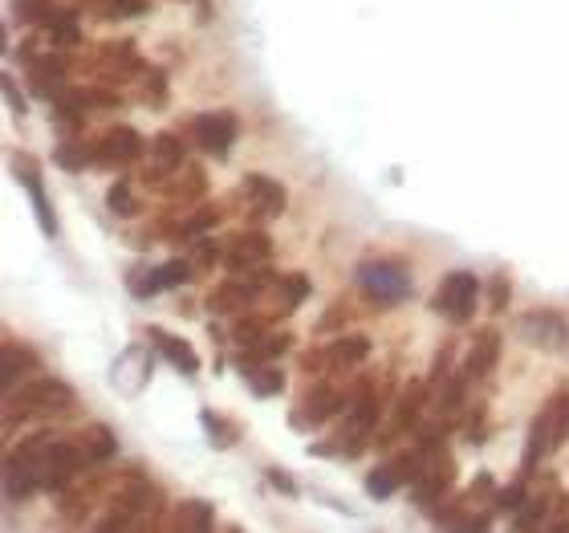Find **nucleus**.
Wrapping results in <instances>:
<instances>
[{"label":"nucleus","instance_id":"obj_1","mask_svg":"<svg viewBox=\"0 0 569 533\" xmlns=\"http://www.w3.org/2000/svg\"><path fill=\"white\" fill-rule=\"evenodd\" d=\"M33 472H37V481H41V489H66L74 477H78V468L86 464V456H82V448H74V444H66V440H53V436H33V440H25V448L17 452Z\"/></svg>","mask_w":569,"mask_h":533},{"label":"nucleus","instance_id":"obj_2","mask_svg":"<svg viewBox=\"0 0 569 533\" xmlns=\"http://www.w3.org/2000/svg\"><path fill=\"white\" fill-rule=\"evenodd\" d=\"M569 440V391H557L545 407L541 416L533 420L529 428V448H525V472H533L553 448H561Z\"/></svg>","mask_w":569,"mask_h":533},{"label":"nucleus","instance_id":"obj_3","mask_svg":"<svg viewBox=\"0 0 569 533\" xmlns=\"http://www.w3.org/2000/svg\"><path fill=\"white\" fill-rule=\"evenodd\" d=\"M354 281H358V289L366 293L374 306H399V302H407V293H411V273L399 261H391V257L362 261Z\"/></svg>","mask_w":569,"mask_h":533},{"label":"nucleus","instance_id":"obj_4","mask_svg":"<svg viewBox=\"0 0 569 533\" xmlns=\"http://www.w3.org/2000/svg\"><path fill=\"white\" fill-rule=\"evenodd\" d=\"M13 416H66L74 407V387L61 379H29L13 399Z\"/></svg>","mask_w":569,"mask_h":533},{"label":"nucleus","instance_id":"obj_5","mask_svg":"<svg viewBox=\"0 0 569 533\" xmlns=\"http://www.w3.org/2000/svg\"><path fill=\"white\" fill-rule=\"evenodd\" d=\"M476 298H480V277L460 269V273H448L444 281H439L435 298H431V310L452 318V322H468L472 310H476Z\"/></svg>","mask_w":569,"mask_h":533},{"label":"nucleus","instance_id":"obj_6","mask_svg":"<svg viewBox=\"0 0 569 533\" xmlns=\"http://www.w3.org/2000/svg\"><path fill=\"white\" fill-rule=\"evenodd\" d=\"M452 481H456V464H452V456L439 448L431 460H427V468L415 477V485H411V501L415 505H435L439 497H444L448 489H452Z\"/></svg>","mask_w":569,"mask_h":533},{"label":"nucleus","instance_id":"obj_7","mask_svg":"<svg viewBox=\"0 0 569 533\" xmlns=\"http://www.w3.org/2000/svg\"><path fill=\"white\" fill-rule=\"evenodd\" d=\"M269 253H273V241L265 232H240V236H232V245L224 249V265L232 273H252V269H261L269 261Z\"/></svg>","mask_w":569,"mask_h":533},{"label":"nucleus","instance_id":"obj_8","mask_svg":"<svg viewBox=\"0 0 569 533\" xmlns=\"http://www.w3.org/2000/svg\"><path fill=\"white\" fill-rule=\"evenodd\" d=\"M192 135H196L200 151L224 159V155L232 151V143H236V118H232L228 110H220V114H200L196 123H192Z\"/></svg>","mask_w":569,"mask_h":533},{"label":"nucleus","instance_id":"obj_9","mask_svg":"<svg viewBox=\"0 0 569 533\" xmlns=\"http://www.w3.org/2000/svg\"><path fill=\"white\" fill-rule=\"evenodd\" d=\"M346 407H350V399H346V395H338L334 387H313V391L301 399V407H297L293 428H313V424H326V420H334L338 411H346Z\"/></svg>","mask_w":569,"mask_h":533},{"label":"nucleus","instance_id":"obj_10","mask_svg":"<svg viewBox=\"0 0 569 533\" xmlns=\"http://www.w3.org/2000/svg\"><path fill=\"white\" fill-rule=\"evenodd\" d=\"M139 155H143V139H139L135 127H110V131L98 139V147H94V163H102V167L131 163V159H139Z\"/></svg>","mask_w":569,"mask_h":533},{"label":"nucleus","instance_id":"obj_11","mask_svg":"<svg viewBox=\"0 0 569 533\" xmlns=\"http://www.w3.org/2000/svg\"><path fill=\"white\" fill-rule=\"evenodd\" d=\"M244 196L261 220H273L285 212V184H277L273 175H244Z\"/></svg>","mask_w":569,"mask_h":533},{"label":"nucleus","instance_id":"obj_12","mask_svg":"<svg viewBox=\"0 0 569 533\" xmlns=\"http://www.w3.org/2000/svg\"><path fill=\"white\" fill-rule=\"evenodd\" d=\"M147 379H151V350L147 346H131L114 363V387L122 395H139L147 387Z\"/></svg>","mask_w":569,"mask_h":533},{"label":"nucleus","instance_id":"obj_13","mask_svg":"<svg viewBox=\"0 0 569 533\" xmlns=\"http://www.w3.org/2000/svg\"><path fill=\"white\" fill-rule=\"evenodd\" d=\"M521 338L541 346V350H557L565 342V322L553 310H533V314L521 318Z\"/></svg>","mask_w":569,"mask_h":533},{"label":"nucleus","instance_id":"obj_14","mask_svg":"<svg viewBox=\"0 0 569 533\" xmlns=\"http://www.w3.org/2000/svg\"><path fill=\"white\" fill-rule=\"evenodd\" d=\"M427 391H431V383H411L407 391H403V399L395 403V420H391V428H387V436H378V444L383 440H395V436H407L415 424H419V416H423V399H427Z\"/></svg>","mask_w":569,"mask_h":533},{"label":"nucleus","instance_id":"obj_15","mask_svg":"<svg viewBox=\"0 0 569 533\" xmlns=\"http://www.w3.org/2000/svg\"><path fill=\"white\" fill-rule=\"evenodd\" d=\"M151 342H155V350L163 354V359L179 371V375H187V379H196L200 375V354L192 350V346H187L183 338H175V334H167V330H151Z\"/></svg>","mask_w":569,"mask_h":533},{"label":"nucleus","instance_id":"obj_16","mask_svg":"<svg viewBox=\"0 0 569 533\" xmlns=\"http://www.w3.org/2000/svg\"><path fill=\"white\" fill-rule=\"evenodd\" d=\"M192 269H196L192 261H167V265H159V269H147L143 281L131 285V289H135V298H151V293H163V289L183 285L187 277H192Z\"/></svg>","mask_w":569,"mask_h":533},{"label":"nucleus","instance_id":"obj_17","mask_svg":"<svg viewBox=\"0 0 569 533\" xmlns=\"http://www.w3.org/2000/svg\"><path fill=\"white\" fill-rule=\"evenodd\" d=\"M29 78H33V90H37L41 98H61V94H66V62H61L57 53L33 57Z\"/></svg>","mask_w":569,"mask_h":533},{"label":"nucleus","instance_id":"obj_18","mask_svg":"<svg viewBox=\"0 0 569 533\" xmlns=\"http://www.w3.org/2000/svg\"><path fill=\"white\" fill-rule=\"evenodd\" d=\"M163 505V493L151 485V481H131L118 497H114V509L118 513H155Z\"/></svg>","mask_w":569,"mask_h":533},{"label":"nucleus","instance_id":"obj_19","mask_svg":"<svg viewBox=\"0 0 569 533\" xmlns=\"http://www.w3.org/2000/svg\"><path fill=\"white\" fill-rule=\"evenodd\" d=\"M37 489H41L37 472L13 452V456L5 460V497H9V501H25V497H33Z\"/></svg>","mask_w":569,"mask_h":533},{"label":"nucleus","instance_id":"obj_20","mask_svg":"<svg viewBox=\"0 0 569 533\" xmlns=\"http://www.w3.org/2000/svg\"><path fill=\"white\" fill-rule=\"evenodd\" d=\"M496 359H500V330H480L476 334V342H472V354H468V375L476 379V375H488L492 367H496Z\"/></svg>","mask_w":569,"mask_h":533},{"label":"nucleus","instance_id":"obj_21","mask_svg":"<svg viewBox=\"0 0 569 533\" xmlns=\"http://www.w3.org/2000/svg\"><path fill=\"white\" fill-rule=\"evenodd\" d=\"M252 298H257V289H252L244 277L240 281H224L212 298H208V310L212 314H236V310H244Z\"/></svg>","mask_w":569,"mask_h":533},{"label":"nucleus","instance_id":"obj_22","mask_svg":"<svg viewBox=\"0 0 569 533\" xmlns=\"http://www.w3.org/2000/svg\"><path fill=\"white\" fill-rule=\"evenodd\" d=\"M330 350V371H346V367H358L366 354H370V338L366 334H342Z\"/></svg>","mask_w":569,"mask_h":533},{"label":"nucleus","instance_id":"obj_23","mask_svg":"<svg viewBox=\"0 0 569 533\" xmlns=\"http://www.w3.org/2000/svg\"><path fill=\"white\" fill-rule=\"evenodd\" d=\"M179 163H183V143L175 135H155V143H151V180L175 171Z\"/></svg>","mask_w":569,"mask_h":533},{"label":"nucleus","instance_id":"obj_24","mask_svg":"<svg viewBox=\"0 0 569 533\" xmlns=\"http://www.w3.org/2000/svg\"><path fill=\"white\" fill-rule=\"evenodd\" d=\"M98 66H102V74H106V78H122V74L139 70L135 41H114V45H106V57H102Z\"/></svg>","mask_w":569,"mask_h":533},{"label":"nucleus","instance_id":"obj_25","mask_svg":"<svg viewBox=\"0 0 569 533\" xmlns=\"http://www.w3.org/2000/svg\"><path fill=\"white\" fill-rule=\"evenodd\" d=\"M78 448H82V456H86V460H110V456H114V448H118V440H114V432H110L106 424H90V428L82 432Z\"/></svg>","mask_w":569,"mask_h":533},{"label":"nucleus","instance_id":"obj_26","mask_svg":"<svg viewBox=\"0 0 569 533\" xmlns=\"http://www.w3.org/2000/svg\"><path fill=\"white\" fill-rule=\"evenodd\" d=\"M37 367V354L33 350H25V346H5V391H13L21 379H25V371H33Z\"/></svg>","mask_w":569,"mask_h":533},{"label":"nucleus","instance_id":"obj_27","mask_svg":"<svg viewBox=\"0 0 569 533\" xmlns=\"http://www.w3.org/2000/svg\"><path fill=\"white\" fill-rule=\"evenodd\" d=\"M403 485V477H399V468H395V460H387V464H378L370 477H366V493L374 497V501H383V497H391L395 489Z\"/></svg>","mask_w":569,"mask_h":533},{"label":"nucleus","instance_id":"obj_28","mask_svg":"<svg viewBox=\"0 0 569 533\" xmlns=\"http://www.w3.org/2000/svg\"><path fill=\"white\" fill-rule=\"evenodd\" d=\"M21 180H25V192L33 196V208H37L41 232H45V236H57V224H53V208H49V200H45V192H41V180H37V171H33V167H29V175L21 171Z\"/></svg>","mask_w":569,"mask_h":533},{"label":"nucleus","instance_id":"obj_29","mask_svg":"<svg viewBox=\"0 0 569 533\" xmlns=\"http://www.w3.org/2000/svg\"><path fill=\"white\" fill-rule=\"evenodd\" d=\"M175 525H179V529H192V533L212 529V505H208V501H183Z\"/></svg>","mask_w":569,"mask_h":533},{"label":"nucleus","instance_id":"obj_30","mask_svg":"<svg viewBox=\"0 0 569 533\" xmlns=\"http://www.w3.org/2000/svg\"><path fill=\"white\" fill-rule=\"evenodd\" d=\"M277 298H281V310H297V306L309 298V281H305L301 273L277 277Z\"/></svg>","mask_w":569,"mask_h":533},{"label":"nucleus","instance_id":"obj_31","mask_svg":"<svg viewBox=\"0 0 569 533\" xmlns=\"http://www.w3.org/2000/svg\"><path fill=\"white\" fill-rule=\"evenodd\" d=\"M53 163H57V167H66V171H82V167L94 163V155H90V147H82V143H57Z\"/></svg>","mask_w":569,"mask_h":533},{"label":"nucleus","instance_id":"obj_32","mask_svg":"<svg viewBox=\"0 0 569 533\" xmlns=\"http://www.w3.org/2000/svg\"><path fill=\"white\" fill-rule=\"evenodd\" d=\"M49 37H53V45H61V49L78 45V17H74V13H53V17H49Z\"/></svg>","mask_w":569,"mask_h":533},{"label":"nucleus","instance_id":"obj_33","mask_svg":"<svg viewBox=\"0 0 569 533\" xmlns=\"http://www.w3.org/2000/svg\"><path fill=\"white\" fill-rule=\"evenodd\" d=\"M281 387H285V375H281V371H273V367L252 371V379H248V391L257 395V399H269V395H277Z\"/></svg>","mask_w":569,"mask_h":533},{"label":"nucleus","instance_id":"obj_34","mask_svg":"<svg viewBox=\"0 0 569 533\" xmlns=\"http://www.w3.org/2000/svg\"><path fill=\"white\" fill-rule=\"evenodd\" d=\"M545 513H549L545 497H537V501H525V505L513 513V525H517V529H537V525L545 521Z\"/></svg>","mask_w":569,"mask_h":533},{"label":"nucleus","instance_id":"obj_35","mask_svg":"<svg viewBox=\"0 0 569 533\" xmlns=\"http://www.w3.org/2000/svg\"><path fill=\"white\" fill-rule=\"evenodd\" d=\"M521 505H525V481H517V485H509V489H500L496 501H492L496 513H517Z\"/></svg>","mask_w":569,"mask_h":533},{"label":"nucleus","instance_id":"obj_36","mask_svg":"<svg viewBox=\"0 0 569 533\" xmlns=\"http://www.w3.org/2000/svg\"><path fill=\"white\" fill-rule=\"evenodd\" d=\"M204 428L212 432V440H216V448H228L236 436H240V428L236 424H224V420H216L212 411H204Z\"/></svg>","mask_w":569,"mask_h":533},{"label":"nucleus","instance_id":"obj_37","mask_svg":"<svg viewBox=\"0 0 569 533\" xmlns=\"http://www.w3.org/2000/svg\"><path fill=\"white\" fill-rule=\"evenodd\" d=\"M106 204H110L114 216H131L135 212V200H131V188H126V184H114L110 196H106Z\"/></svg>","mask_w":569,"mask_h":533},{"label":"nucleus","instance_id":"obj_38","mask_svg":"<svg viewBox=\"0 0 569 533\" xmlns=\"http://www.w3.org/2000/svg\"><path fill=\"white\" fill-rule=\"evenodd\" d=\"M147 106H163L167 102V78H163V70H147Z\"/></svg>","mask_w":569,"mask_h":533},{"label":"nucleus","instance_id":"obj_39","mask_svg":"<svg viewBox=\"0 0 569 533\" xmlns=\"http://www.w3.org/2000/svg\"><path fill=\"white\" fill-rule=\"evenodd\" d=\"M452 371V346H444L435 354V363H431V375H427V383L431 387H444V375Z\"/></svg>","mask_w":569,"mask_h":533},{"label":"nucleus","instance_id":"obj_40","mask_svg":"<svg viewBox=\"0 0 569 533\" xmlns=\"http://www.w3.org/2000/svg\"><path fill=\"white\" fill-rule=\"evenodd\" d=\"M220 220V212L216 208H204V212H196L192 220H187L183 228H179V236H196V232H204V228H212Z\"/></svg>","mask_w":569,"mask_h":533},{"label":"nucleus","instance_id":"obj_41","mask_svg":"<svg viewBox=\"0 0 569 533\" xmlns=\"http://www.w3.org/2000/svg\"><path fill=\"white\" fill-rule=\"evenodd\" d=\"M261 334H265V322H261V318H240V322H236V338H240L244 346L261 342Z\"/></svg>","mask_w":569,"mask_h":533},{"label":"nucleus","instance_id":"obj_42","mask_svg":"<svg viewBox=\"0 0 569 533\" xmlns=\"http://www.w3.org/2000/svg\"><path fill=\"white\" fill-rule=\"evenodd\" d=\"M0 86H5V102H9V110L25 118V110H29V102L21 98V90H17V82H13V78H5V82H0Z\"/></svg>","mask_w":569,"mask_h":533},{"label":"nucleus","instance_id":"obj_43","mask_svg":"<svg viewBox=\"0 0 569 533\" xmlns=\"http://www.w3.org/2000/svg\"><path fill=\"white\" fill-rule=\"evenodd\" d=\"M293 346L289 334H273V338H261V350H265V359H277V354H285Z\"/></svg>","mask_w":569,"mask_h":533},{"label":"nucleus","instance_id":"obj_44","mask_svg":"<svg viewBox=\"0 0 569 533\" xmlns=\"http://www.w3.org/2000/svg\"><path fill=\"white\" fill-rule=\"evenodd\" d=\"M504 306H509V281L492 277V314H504Z\"/></svg>","mask_w":569,"mask_h":533},{"label":"nucleus","instance_id":"obj_45","mask_svg":"<svg viewBox=\"0 0 569 533\" xmlns=\"http://www.w3.org/2000/svg\"><path fill=\"white\" fill-rule=\"evenodd\" d=\"M216 261H220V249H216L212 241H200V245H196V269H212Z\"/></svg>","mask_w":569,"mask_h":533},{"label":"nucleus","instance_id":"obj_46","mask_svg":"<svg viewBox=\"0 0 569 533\" xmlns=\"http://www.w3.org/2000/svg\"><path fill=\"white\" fill-rule=\"evenodd\" d=\"M147 5H143V0H110V5H106V13L110 17H126V13H143Z\"/></svg>","mask_w":569,"mask_h":533},{"label":"nucleus","instance_id":"obj_47","mask_svg":"<svg viewBox=\"0 0 569 533\" xmlns=\"http://www.w3.org/2000/svg\"><path fill=\"white\" fill-rule=\"evenodd\" d=\"M269 481H273V489H281V493H289V497L297 493L293 477H289V472H281V468H273V472H269Z\"/></svg>","mask_w":569,"mask_h":533},{"label":"nucleus","instance_id":"obj_48","mask_svg":"<svg viewBox=\"0 0 569 533\" xmlns=\"http://www.w3.org/2000/svg\"><path fill=\"white\" fill-rule=\"evenodd\" d=\"M472 493L480 497V493H492V477H488V472H480V477L472 481Z\"/></svg>","mask_w":569,"mask_h":533}]
</instances>
